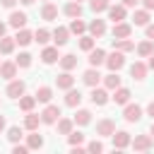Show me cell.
<instances>
[{"instance_id": "obj_1", "label": "cell", "mask_w": 154, "mask_h": 154, "mask_svg": "<svg viewBox=\"0 0 154 154\" xmlns=\"http://www.w3.org/2000/svg\"><path fill=\"white\" fill-rule=\"evenodd\" d=\"M142 116H144V108L140 106V103H125V108H123V118L128 120V123H137V120H142Z\"/></svg>"}, {"instance_id": "obj_2", "label": "cell", "mask_w": 154, "mask_h": 154, "mask_svg": "<svg viewBox=\"0 0 154 154\" xmlns=\"http://www.w3.org/2000/svg\"><path fill=\"white\" fill-rule=\"evenodd\" d=\"M60 116H63V113H60V106H55V103H48V106L41 111V120H43V125H55Z\"/></svg>"}, {"instance_id": "obj_3", "label": "cell", "mask_w": 154, "mask_h": 154, "mask_svg": "<svg viewBox=\"0 0 154 154\" xmlns=\"http://www.w3.org/2000/svg\"><path fill=\"white\" fill-rule=\"evenodd\" d=\"M123 65H125V53H120V51L113 48V53L106 55V67H108L111 72H118Z\"/></svg>"}, {"instance_id": "obj_4", "label": "cell", "mask_w": 154, "mask_h": 154, "mask_svg": "<svg viewBox=\"0 0 154 154\" xmlns=\"http://www.w3.org/2000/svg\"><path fill=\"white\" fill-rule=\"evenodd\" d=\"M130 144H132L135 152H149V149L154 147V137H152V135H135Z\"/></svg>"}, {"instance_id": "obj_5", "label": "cell", "mask_w": 154, "mask_h": 154, "mask_svg": "<svg viewBox=\"0 0 154 154\" xmlns=\"http://www.w3.org/2000/svg\"><path fill=\"white\" fill-rule=\"evenodd\" d=\"M89 99H91V103H94V106H106L111 96H108V89H106V87H91Z\"/></svg>"}, {"instance_id": "obj_6", "label": "cell", "mask_w": 154, "mask_h": 154, "mask_svg": "<svg viewBox=\"0 0 154 154\" xmlns=\"http://www.w3.org/2000/svg\"><path fill=\"white\" fill-rule=\"evenodd\" d=\"M113 132H116V120L113 118H101L96 123V135L99 137H111Z\"/></svg>"}, {"instance_id": "obj_7", "label": "cell", "mask_w": 154, "mask_h": 154, "mask_svg": "<svg viewBox=\"0 0 154 154\" xmlns=\"http://www.w3.org/2000/svg\"><path fill=\"white\" fill-rule=\"evenodd\" d=\"M111 140H113V149H125V147H130V142H132V137H130L128 130H116V132L111 135Z\"/></svg>"}, {"instance_id": "obj_8", "label": "cell", "mask_w": 154, "mask_h": 154, "mask_svg": "<svg viewBox=\"0 0 154 154\" xmlns=\"http://www.w3.org/2000/svg\"><path fill=\"white\" fill-rule=\"evenodd\" d=\"M106 14H108V19L116 24V22H125V17H128V7L120 2V5H111L108 10H106Z\"/></svg>"}, {"instance_id": "obj_9", "label": "cell", "mask_w": 154, "mask_h": 154, "mask_svg": "<svg viewBox=\"0 0 154 154\" xmlns=\"http://www.w3.org/2000/svg\"><path fill=\"white\" fill-rule=\"evenodd\" d=\"M24 91H26V84H24L22 79H17V77L10 79V84H7V89H5V94H7L10 99H19Z\"/></svg>"}, {"instance_id": "obj_10", "label": "cell", "mask_w": 154, "mask_h": 154, "mask_svg": "<svg viewBox=\"0 0 154 154\" xmlns=\"http://www.w3.org/2000/svg\"><path fill=\"white\" fill-rule=\"evenodd\" d=\"M26 12H19V10H12L10 12V19H7V24L12 26V29H24L26 26Z\"/></svg>"}, {"instance_id": "obj_11", "label": "cell", "mask_w": 154, "mask_h": 154, "mask_svg": "<svg viewBox=\"0 0 154 154\" xmlns=\"http://www.w3.org/2000/svg\"><path fill=\"white\" fill-rule=\"evenodd\" d=\"M111 34H113V38H130V36H132V24H128V22H116Z\"/></svg>"}, {"instance_id": "obj_12", "label": "cell", "mask_w": 154, "mask_h": 154, "mask_svg": "<svg viewBox=\"0 0 154 154\" xmlns=\"http://www.w3.org/2000/svg\"><path fill=\"white\" fill-rule=\"evenodd\" d=\"M17 70H19V65H17L14 60L0 63V77H2V79H14V77H17Z\"/></svg>"}, {"instance_id": "obj_13", "label": "cell", "mask_w": 154, "mask_h": 154, "mask_svg": "<svg viewBox=\"0 0 154 154\" xmlns=\"http://www.w3.org/2000/svg\"><path fill=\"white\" fill-rule=\"evenodd\" d=\"M147 72H149V67H147V63H142V60H135V63L130 65V77L137 79V82H142V79L147 77Z\"/></svg>"}, {"instance_id": "obj_14", "label": "cell", "mask_w": 154, "mask_h": 154, "mask_svg": "<svg viewBox=\"0 0 154 154\" xmlns=\"http://www.w3.org/2000/svg\"><path fill=\"white\" fill-rule=\"evenodd\" d=\"M87 31H89V34H91L94 38H101V36L106 34V22L96 17V19H91V22L87 24Z\"/></svg>"}, {"instance_id": "obj_15", "label": "cell", "mask_w": 154, "mask_h": 154, "mask_svg": "<svg viewBox=\"0 0 154 154\" xmlns=\"http://www.w3.org/2000/svg\"><path fill=\"white\" fill-rule=\"evenodd\" d=\"M55 84H58V89H63V91L72 89V87H75V77H72V72L63 70V72H60V75L55 77Z\"/></svg>"}, {"instance_id": "obj_16", "label": "cell", "mask_w": 154, "mask_h": 154, "mask_svg": "<svg viewBox=\"0 0 154 154\" xmlns=\"http://www.w3.org/2000/svg\"><path fill=\"white\" fill-rule=\"evenodd\" d=\"M41 60H43L46 65L58 63V60H60V55H58V46H43V51H41Z\"/></svg>"}, {"instance_id": "obj_17", "label": "cell", "mask_w": 154, "mask_h": 154, "mask_svg": "<svg viewBox=\"0 0 154 154\" xmlns=\"http://www.w3.org/2000/svg\"><path fill=\"white\" fill-rule=\"evenodd\" d=\"M106 51L103 48H91L89 51V65L91 67H99V65H106Z\"/></svg>"}, {"instance_id": "obj_18", "label": "cell", "mask_w": 154, "mask_h": 154, "mask_svg": "<svg viewBox=\"0 0 154 154\" xmlns=\"http://www.w3.org/2000/svg\"><path fill=\"white\" fill-rule=\"evenodd\" d=\"M82 82L87 84V87H99V82H101V75H99V67H91L89 65V70L82 75Z\"/></svg>"}, {"instance_id": "obj_19", "label": "cell", "mask_w": 154, "mask_h": 154, "mask_svg": "<svg viewBox=\"0 0 154 154\" xmlns=\"http://www.w3.org/2000/svg\"><path fill=\"white\" fill-rule=\"evenodd\" d=\"M130 89L128 87H118V89H113V96H111V101L113 103H118V106H125L128 101H130Z\"/></svg>"}, {"instance_id": "obj_20", "label": "cell", "mask_w": 154, "mask_h": 154, "mask_svg": "<svg viewBox=\"0 0 154 154\" xmlns=\"http://www.w3.org/2000/svg\"><path fill=\"white\" fill-rule=\"evenodd\" d=\"M63 12H65V17H70V19H75V17H82V2H77V0H70L65 7H63Z\"/></svg>"}, {"instance_id": "obj_21", "label": "cell", "mask_w": 154, "mask_h": 154, "mask_svg": "<svg viewBox=\"0 0 154 154\" xmlns=\"http://www.w3.org/2000/svg\"><path fill=\"white\" fill-rule=\"evenodd\" d=\"M70 41V29L67 26H55V31H53V43L55 46H65Z\"/></svg>"}, {"instance_id": "obj_22", "label": "cell", "mask_w": 154, "mask_h": 154, "mask_svg": "<svg viewBox=\"0 0 154 154\" xmlns=\"http://www.w3.org/2000/svg\"><path fill=\"white\" fill-rule=\"evenodd\" d=\"M135 51H137L140 58H149V55L154 53V41H152V38H144V41H140V43L135 46Z\"/></svg>"}, {"instance_id": "obj_23", "label": "cell", "mask_w": 154, "mask_h": 154, "mask_svg": "<svg viewBox=\"0 0 154 154\" xmlns=\"http://www.w3.org/2000/svg\"><path fill=\"white\" fill-rule=\"evenodd\" d=\"M82 103V94H79V89H67L65 91V106H70V108H77Z\"/></svg>"}, {"instance_id": "obj_24", "label": "cell", "mask_w": 154, "mask_h": 154, "mask_svg": "<svg viewBox=\"0 0 154 154\" xmlns=\"http://www.w3.org/2000/svg\"><path fill=\"white\" fill-rule=\"evenodd\" d=\"M41 17H43L46 22L58 19V5H53L51 0H48V2H43V7H41Z\"/></svg>"}, {"instance_id": "obj_25", "label": "cell", "mask_w": 154, "mask_h": 154, "mask_svg": "<svg viewBox=\"0 0 154 154\" xmlns=\"http://www.w3.org/2000/svg\"><path fill=\"white\" fill-rule=\"evenodd\" d=\"M77 60H79V58H77L75 53H67V55H60V60H58V63H60V70L72 72V70L77 67Z\"/></svg>"}, {"instance_id": "obj_26", "label": "cell", "mask_w": 154, "mask_h": 154, "mask_svg": "<svg viewBox=\"0 0 154 154\" xmlns=\"http://www.w3.org/2000/svg\"><path fill=\"white\" fill-rule=\"evenodd\" d=\"M43 120H41V113H34V111H29L26 116H24V128L26 130H38V125H41Z\"/></svg>"}, {"instance_id": "obj_27", "label": "cell", "mask_w": 154, "mask_h": 154, "mask_svg": "<svg viewBox=\"0 0 154 154\" xmlns=\"http://www.w3.org/2000/svg\"><path fill=\"white\" fill-rule=\"evenodd\" d=\"M149 19H152V17H149V10H144V7H142V10H135V14H132V24H135V26H147Z\"/></svg>"}, {"instance_id": "obj_28", "label": "cell", "mask_w": 154, "mask_h": 154, "mask_svg": "<svg viewBox=\"0 0 154 154\" xmlns=\"http://www.w3.org/2000/svg\"><path fill=\"white\" fill-rule=\"evenodd\" d=\"M113 48L120 53H130V51H135V41L132 38H113Z\"/></svg>"}, {"instance_id": "obj_29", "label": "cell", "mask_w": 154, "mask_h": 154, "mask_svg": "<svg viewBox=\"0 0 154 154\" xmlns=\"http://www.w3.org/2000/svg\"><path fill=\"white\" fill-rule=\"evenodd\" d=\"M70 34H77V36H82L84 31H87V22L82 19V17H75V19H70Z\"/></svg>"}, {"instance_id": "obj_30", "label": "cell", "mask_w": 154, "mask_h": 154, "mask_svg": "<svg viewBox=\"0 0 154 154\" xmlns=\"http://www.w3.org/2000/svg\"><path fill=\"white\" fill-rule=\"evenodd\" d=\"M14 41H17L19 46H29V43L34 41V31H29V29H17Z\"/></svg>"}, {"instance_id": "obj_31", "label": "cell", "mask_w": 154, "mask_h": 154, "mask_svg": "<svg viewBox=\"0 0 154 154\" xmlns=\"http://www.w3.org/2000/svg\"><path fill=\"white\" fill-rule=\"evenodd\" d=\"M17 101H19V108H22L24 113H29V111H34V106L38 103V101H36V94H34V96H26V94H22V96H19Z\"/></svg>"}, {"instance_id": "obj_32", "label": "cell", "mask_w": 154, "mask_h": 154, "mask_svg": "<svg viewBox=\"0 0 154 154\" xmlns=\"http://www.w3.org/2000/svg\"><path fill=\"white\" fill-rule=\"evenodd\" d=\"M26 147H29V149H41V147H43V137H41L36 130H29V135H26Z\"/></svg>"}, {"instance_id": "obj_33", "label": "cell", "mask_w": 154, "mask_h": 154, "mask_svg": "<svg viewBox=\"0 0 154 154\" xmlns=\"http://www.w3.org/2000/svg\"><path fill=\"white\" fill-rule=\"evenodd\" d=\"M14 46H17L14 36H2V38H0V53H2V55L14 53Z\"/></svg>"}, {"instance_id": "obj_34", "label": "cell", "mask_w": 154, "mask_h": 154, "mask_svg": "<svg viewBox=\"0 0 154 154\" xmlns=\"http://www.w3.org/2000/svg\"><path fill=\"white\" fill-rule=\"evenodd\" d=\"M55 125H58V132H60V135H70V132H72V128H75V120H72V118H63V116H60Z\"/></svg>"}, {"instance_id": "obj_35", "label": "cell", "mask_w": 154, "mask_h": 154, "mask_svg": "<svg viewBox=\"0 0 154 154\" xmlns=\"http://www.w3.org/2000/svg\"><path fill=\"white\" fill-rule=\"evenodd\" d=\"M103 87H106L108 91L118 89V87H120V77H118V72H108V75L103 77Z\"/></svg>"}, {"instance_id": "obj_36", "label": "cell", "mask_w": 154, "mask_h": 154, "mask_svg": "<svg viewBox=\"0 0 154 154\" xmlns=\"http://www.w3.org/2000/svg\"><path fill=\"white\" fill-rule=\"evenodd\" d=\"M51 99H53V89L51 87H38L36 89V101L38 103H51Z\"/></svg>"}, {"instance_id": "obj_37", "label": "cell", "mask_w": 154, "mask_h": 154, "mask_svg": "<svg viewBox=\"0 0 154 154\" xmlns=\"http://www.w3.org/2000/svg\"><path fill=\"white\" fill-rule=\"evenodd\" d=\"M75 125H89L91 123V111H87V108H79L77 113H75Z\"/></svg>"}, {"instance_id": "obj_38", "label": "cell", "mask_w": 154, "mask_h": 154, "mask_svg": "<svg viewBox=\"0 0 154 154\" xmlns=\"http://www.w3.org/2000/svg\"><path fill=\"white\" fill-rule=\"evenodd\" d=\"M89 7H91L94 14H101V12H106L111 7V0H89Z\"/></svg>"}, {"instance_id": "obj_39", "label": "cell", "mask_w": 154, "mask_h": 154, "mask_svg": "<svg viewBox=\"0 0 154 154\" xmlns=\"http://www.w3.org/2000/svg\"><path fill=\"white\" fill-rule=\"evenodd\" d=\"M51 38H53V34H51L48 29H36V31H34V41L41 43V46H46Z\"/></svg>"}, {"instance_id": "obj_40", "label": "cell", "mask_w": 154, "mask_h": 154, "mask_svg": "<svg viewBox=\"0 0 154 154\" xmlns=\"http://www.w3.org/2000/svg\"><path fill=\"white\" fill-rule=\"evenodd\" d=\"M94 43H96V38H94L91 34H82V36H79V48H82V51L89 53V51L94 48Z\"/></svg>"}, {"instance_id": "obj_41", "label": "cell", "mask_w": 154, "mask_h": 154, "mask_svg": "<svg viewBox=\"0 0 154 154\" xmlns=\"http://www.w3.org/2000/svg\"><path fill=\"white\" fill-rule=\"evenodd\" d=\"M22 137H24V130H22L19 125H12V128L7 130V140H10L12 144H17V142H19Z\"/></svg>"}, {"instance_id": "obj_42", "label": "cell", "mask_w": 154, "mask_h": 154, "mask_svg": "<svg viewBox=\"0 0 154 154\" xmlns=\"http://www.w3.org/2000/svg\"><path fill=\"white\" fill-rule=\"evenodd\" d=\"M22 70H26V67H31V53H26V51H22L19 55H17V60H14Z\"/></svg>"}, {"instance_id": "obj_43", "label": "cell", "mask_w": 154, "mask_h": 154, "mask_svg": "<svg viewBox=\"0 0 154 154\" xmlns=\"http://www.w3.org/2000/svg\"><path fill=\"white\" fill-rule=\"evenodd\" d=\"M67 142H70V147L84 144V132H79V130H72V132L67 135Z\"/></svg>"}, {"instance_id": "obj_44", "label": "cell", "mask_w": 154, "mask_h": 154, "mask_svg": "<svg viewBox=\"0 0 154 154\" xmlns=\"http://www.w3.org/2000/svg\"><path fill=\"white\" fill-rule=\"evenodd\" d=\"M87 152H94V154H99V152H103V144H101L99 140H91V142L87 144Z\"/></svg>"}, {"instance_id": "obj_45", "label": "cell", "mask_w": 154, "mask_h": 154, "mask_svg": "<svg viewBox=\"0 0 154 154\" xmlns=\"http://www.w3.org/2000/svg\"><path fill=\"white\" fill-rule=\"evenodd\" d=\"M26 152H29V147H26V144H19V142H17V144H12V154H26Z\"/></svg>"}, {"instance_id": "obj_46", "label": "cell", "mask_w": 154, "mask_h": 154, "mask_svg": "<svg viewBox=\"0 0 154 154\" xmlns=\"http://www.w3.org/2000/svg\"><path fill=\"white\" fill-rule=\"evenodd\" d=\"M144 36H147V38H152V41H154V22H149V24H147V26H144Z\"/></svg>"}, {"instance_id": "obj_47", "label": "cell", "mask_w": 154, "mask_h": 154, "mask_svg": "<svg viewBox=\"0 0 154 154\" xmlns=\"http://www.w3.org/2000/svg\"><path fill=\"white\" fill-rule=\"evenodd\" d=\"M17 2H19V0H0V5H2V7H7V10H12Z\"/></svg>"}, {"instance_id": "obj_48", "label": "cell", "mask_w": 154, "mask_h": 154, "mask_svg": "<svg viewBox=\"0 0 154 154\" xmlns=\"http://www.w3.org/2000/svg\"><path fill=\"white\" fill-rule=\"evenodd\" d=\"M140 2H142V7H144V10L154 12V0H140Z\"/></svg>"}, {"instance_id": "obj_49", "label": "cell", "mask_w": 154, "mask_h": 154, "mask_svg": "<svg viewBox=\"0 0 154 154\" xmlns=\"http://www.w3.org/2000/svg\"><path fill=\"white\" fill-rule=\"evenodd\" d=\"M147 116L154 120V101H149V103H147Z\"/></svg>"}, {"instance_id": "obj_50", "label": "cell", "mask_w": 154, "mask_h": 154, "mask_svg": "<svg viewBox=\"0 0 154 154\" xmlns=\"http://www.w3.org/2000/svg\"><path fill=\"white\" fill-rule=\"evenodd\" d=\"M137 2H140V0H123L125 7H137Z\"/></svg>"}, {"instance_id": "obj_51", "label": "cell", "mask_w": 154, "mask_h": 154, "mask_svg": "<svg viewBox=\"0 0 154 154\" xmlns=\"http://www.w3.org/2000/svg\"><path fill=\"white\" fill-rule=\"evenodd\" d=\"M147 67H149V70H154V53L149 55V60H147Z\"/></svg>"}, {"instance_id": "obj_52", "label": "cell", "mask_w": 154, "mask_h": 154, "mask_svg": "<svg viewBox=\"0 0 154 154\" xmlns=\"http://www.w3.org/2000/svg\"><path fill=\"white\" fill-rule=\"evenodd\" d=\"M5 31H7V24H5V22H0V38L5 36Z\"/></svg>"}, {"instance_id": "obj_53", "label": "cell", "mask_w": 154, "mask_h": 154, "mask_svg": "<svg viewBox=\"0 0 154 154\" xmlns=\"http://www.w3.org/2000/svg\"><path fill=\"white\" fill-rule=\"evenodd\" d=\"M5 130V116H0V132Z\"/></svg>"}, {"instance_id": "obj_54", "label": "cell", "mask_w": 154, "mask_h": 154, "mask_svg": "<svg viewBox=\"0 0 154 154\" xmlns=\"http://www.w3.org/2000/svg\"><path fill=\"white\" fill-rule=\"evenodd\" d=\"M19 2H22V5H34L36 0H19Z\"/></svg>"}, {"instance_id": "obj_55", "label": "cell", "mask_w": 154, "mask_h": 154, "mask_svg": "<svg viewBox=\"0 0 154 154\" xmlns=\"http://www.w3.org/2000/svg\"><path fill=\"white\" fill-rule=\"evenodd\" d=\"M149 135H152V137H154V123H152V128H149Z\"/></svg>"}, {"instance_id": "obj_56", "label": "cell", "mask_w": 154, "mask_h": 154, "mask_svg": "<svg viewBox=\"0 0 154 154\" xmlns=\"http://www.w3.org/2000/svg\"><path fill=\"white\" fill-rule=\"evenodd\" d=\"M43 2H48V0H43Z\"/></svg>"}, {"instance_id": "obj_57", "label": "cell", "mask_w": 154, "mask_h": 154, "mask_svg": "<svg viewBox=\"0 0 154 154\" xmlns=\"http://www.w3.org/2000/svg\"><path fill=\"white\" fill-rule=\"evenodd\" d=\"M77 2H82V0H77Z\"/></svg>"}, {"instance_id": "obj_58", "label": "cell", "mask_w": 154, "mask_h": 154, "mask_svg": "<svg viewBox=\"0 0 154 154\" xmlns=\"http://www.w3.org/2000/svg\"><path fill=\"white\" fill-rule=\"evenodd\" d=\"M0 55H2V53H0Z\"/></svg>"}]
</instances>
